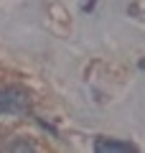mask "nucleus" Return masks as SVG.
Wrapping results in <instances>:
<instances>
[{"instance_id":"obj_1","label":"nucleus","mask_w":145,"mask_h":153,"mask_svg":"<svg viewBox=\"0 0 145 153\" xmlns=\"http://www.w3.org/2000/svg\"><path fill=\"white\" fill-rule=\"evenodd\" d=\"M31 107V94L28 89L10 84V87H0V115H23Z\"/></svg>"},{"instance_id":"obj_2","label":"nucleus","mask_w":145,"mask_h":153,"mask_svg":"<svg viewBox=\"0 0 145 153\" xmlns=\"http://www.w3.org/2000/svg\"><path fill=\"white\" fill-rule=\"evenodd\" d=\"M94 151L97 153H115V151H122V153H135L138 146L130 140H115V138H97L94 143Z\"/></svg>"},{"instance_id":"obj_3","label":"nucleus","mask_w":145,"mask_h":153,"mask_svg":"<svg viewBox=\"0 0 145 153\" xmlns=\"http://www.w3.org/2000/svg\"><path fill=\"white\" fill-rule=\"evenodd\" d=\"M138 66H140V69H145V61H140V64H138Z\"/></svg>"}]
</instances>
